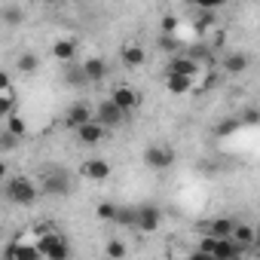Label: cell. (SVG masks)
I'll return each instance as SVG.
<instances>
[{"instance_id":"obj_1","label":"cell","mask_w":260,"mask_h":260,"mask_svg":"<svg viewBox=\"0 0 260 260\" xmlns=\"http://www.w3.org/2000/svg\"><path fill=\"white\" fill-rule=\"evenodd\" d=\"M4 193H7V199H10L13 205H34L37 196H40V187H37L28 175H16V178L7 181Z\"/></svg>"},{"instance_id":"obj_2","label":"cell","mask_w":260,"mask_h":260,"mask_svg":"<svg viewBox=\"0 0 260 260\" xmlns=\"http://www.w3.org/2000/svg\"><path fill=\"white\" fill-rule=\"evenodd\" d=\"M135 230H141V233H156L159 226H162V208L159 205H138L135 208V223H132Z\"/></svg>"},{"instance_id":"obj_3","label":"cell","mask_w":260,"mask_h":260,"mask_svg":"<svg viewBox=\"0 0 260 260\" xmlns=\"http://www.w3.org/2000/svg\"><path fill=\"white\" fill-rule=\"evenodd\" d=\"M144 166L153 169V172H166V169L175 166V150L166 147V144H153V147L144 150Z\"/></svg>"},{"instance_id":"obj_4","label":"cell","mask_w":260,"mask_h":260,"mask_svg":"<svg viewBox=\"0 0 260 260\" xmlns=\"http://www.w3.org/2000/svg\"><path fill=\"white\" fill-rule=\"evenodd\" d=\"M71 190H74V181L68 172H49L40 184V193H46V196H68Z\"/></svg>"},{"instance_id":"obj_5","label":"cell","mask_w":260,"mask_h":260,"mask_svg":"<svg viewBox=\"0 0 260 260\" xmlns=\"http://www.w3.org/2000/svg\"><path fill=\"white\" fill-rule=\"evenodd\" d=\"M122 116H125V113H122V110H119L110 98H107V101H101V104L92 110V119H98L104 128H116V125L122 122Z\"/></svg>"},{"instance_id":"obj_6","label":"cell","mask_w":260,"mask_h":260,"mask_svg":"<svg viewBox=\"0 0 260 260\" xmlns=\"http://www.w3.org/2000/svg\"><path fill=\"white\" fill-rule=\"evenodd\" d=\"M37 254L40 257H68L71 254V248H68V242L61 239V236H43L40 242H37Z\"/></svg>"},{"instance_id":"obj_7","label":"cell","mask_w":260,"mask_h":260,"mask_svg":"<svg viewBox=\"0 0 260 260\" xmlns=\"http://www.w3.org/2000/svg\"><path fill=\"white\" fill-rule=\"evenodd\" d=\"M245 251H248V248H242V245L233 242L230 236H226V239H214V245H211V257H214V260H239Z\"/></svg>"},{"instance_id":"obj_8","label":"cell","mask_w":260,"mask_h":260,"mask_svg":"<svg viewBox=\"0 0 260 260\" xmlns=\"http://www.w3.org/2000/svg\"><path fill=\"white\" fill-rule=\"evenodd\" d=\"M110 101H113L122 113H128V110H135V107L141 104V95H138L132 86H116L113 95H110Z\"/></svg>"},{"instance_id":"obj_9","label":"cell","mask_w":260,"mask_h":260,"mask_svg":"<svg viewBox=\"0 0 260 260\" xmlns=\"http://www.w3.org/2000/svg\"><path fill=\"white\" fill-rule=\"evenodd\" d=\"M80 175L83 178H89V181H107L110 178V162L107 159H86L83 162V169H80Z\"/></svg>"},{"instance_id":"obj_10","label":"cell","mask_w":260,"mask_h":260,"mask_svg":"<svg viewBox=\"0 0 260 260\" xmlns=\"http://www.w3.org/2000/svg\"><path fill=\"white\" fill-rule=\"evenodd\" d=\"M104 132H107V128H104L98 119H89V122L77 125V138H80V144H98V141L104 138Z\"/></svg>"},{"instance_id":"obj_11","label":"cell","mask_w":260,"mask_h":260,"mask_svg":"<svg viewBox=\"0 0 260 260\" xmlns=\"http://www.w3.org/2000/svg\"><path fill=\"white\" fill-rule=\"evenodd\" d=\"M80 68H83V74H86L89 83H101V80L107 77V61H104V58H95V55H92V58H86Z\"/></svg>"},{"instance_id":"obj_12","label":"cell","mask_w":260,"mask_h":260,"mask_svg":"<svg viewBox=\"0 0 260 260\" xmlns=\"http://www.w3.org/2000/svg\"><path fill=\"white\" fill-rule=\"evenodd\" d=\"M74 55H77V40H71V37L55 40V46H52V58H55V61L68 64V61H74Z\"/></svg>"},{"instance_id":"obj_13","label":"cell","mask_w":260,"mask_h":260,"mask_svg":"<svg viewBox=\"0 0 260 260\" xmlns=\"http://www.w3.org/2000/svg\"><path fill=\"white\" fill-rule=\"evenodd\" d=\"M190 61H196L199 68L202 64H217V58H214V52H211V46H205V43H196V46H187V52H184Z\"/></svg>"},{"instance_id":"obj_14","label":"cell","mask_w":260,"mask_h":260,"mask_svg":"<svg viewBox=\"0 0 260 260\" xmlns=\"http://www.w3.org/2000/svg\"><path fill=\"white\" fill-rule=\"evenodd\" d=\"M230 239L233 242H239L242 248H251V245H257V233H254V226H248V223H233V233H230Z\"/></svg>"},{"instance_id":"obj_15","label":"cell","mask_w":260,"mask_h":260,"mask_svg":"<svg viewBox=\"0 0 260 260\" xmlns=\"http://www.w3.org/2000/svg\"><path fill=\"white\" fill-rule=\"evenodd\" d=\"M166 86H169V92L172 95H184V92H190L193 89V77H187V74H166Z\"/></svg>"},{"instance_id":"obj_16","label":"cell","mask_w":260,"mask_h":260,"mask_svg":"<svg viewBox=\"0 0 260 260\" xmlns=\"http://www.w3.org/2000/svg\"><path fill=\"white\" fill-rule=\"evenodd\" d=\"M144 61H147V52H144V49H141L138 43H132V46H125V49H122V64H125V68L138 71V68H141Z\"/></svg>"},{"instance_id":"obj_17","label":"cell","mask_w":260,"mask_h":260,"mask_svg":"<svg viewBox=\"0 0 260 260\" xmlns=\"http://www.w3.org/2000/svg\"><path fill=\"white\" fill-rule=\"evenodd\" d=\"M248 64H251V58H248L245 52H230V55L223 58V71H226V74H245Z\"/></svg>"},{"instance_id":"obj_18","label":"cell","mask_w":260,"mask_h":260,"mask_svg":"<svg viewBox=\"0 0 260 260\" xmlns=\"http://www.w3.org/2000/svg\"><path fill=\"white\" fill-rule=\"evenodd\" d=\"M169 71H172V74H187V77H196V74H199V64H196V61H190L187 55H175V58L169 61Z\"/></svg>"},{"instance_id":"obj_19","label":"cell","mask_w":260,"mask_h":260,"mask_svg":"<svg viewBox=\"0 0 260 260\" xmlns=\"http://www.w3.org/2000/svg\"><path fill=\"white\" fill-rule=\"evenodd\" d=\"M89 119H92V107L80 101V104H74V107L68 110V119H64V122L77 128V125H83V122H89Z\"/></svg>"},{"instance_id":"obj_20","label":"cell","mask_w":260,"mask_h":260,"mask_svg":"<svg viewBox=\"0 0 260 260\" xmlns=\"http://www.w3.org/2000/svg\"><path fill=\"white\" fill-rule=\"evenodd\" d=\"M233 217H217V220H211L208 223V236H214V239H226L230 233H233Z\"/></svg>"},{"instance_id":"obj_21","label":"cell","mask_w":260,"mask_h":260,"mask_svg":"<svg viewBox=\"0 0 260 260\" xmlns=\"http://www.w3.org/2000/svg\"><path fill=\"white\" fill-rule=\"evenodd\" d=\"M64 83H68V86H89L83 68H80V64H71V61L64 64Z\"/></svg>"},{"instance_id":"obj_22","label":"cell","mask_w":260,"mask_h":260,"mask_svg":"<svg viewBox=\"0 0 260 260\" xmlns=\"http://www.w3.org/2000/svg\"><path fill=\"white\" fill-rule=\"evenodd\" d=\"M0 22H4V25H10V28H16V25H22V22H25V13H22L19 7L7 4L4 10H0Z\"/></svg>"},{"instance_id":"obj_23","label":"cell","mask_w":260,"mask_h":260,"mask_svg":"<svg viewBox=\"0 0 260 260\" xmlns=\"http://www.w3.org/2000/svg\"><path fill=\"white\" fill-rule=\"evenodd\" d=\"M16 68H19L22 74H34V71L40 68V58H37L34 52H22V55L16 58Z\"/></svg>"},{"instance_id":"obj_24","label":"cell","mask_w":260,"mask_h":260,"mask_svg":"<svg viewBox=\"0 0 260 260\" xmlns=\"http://www.w3.org/2000/svg\"><path fill=\"white\" fill-rule=\"evenodd\" d=\"M19 135H13L10 128H4V132H0V153H13L16 147H19Z\"/></svg>"},{"instance_id":"obj_25","label":"cell","mask_w":260,"mask_h":260,"mask_svg":"<svg viewBox=\"0 0 260 260\" xmlns=\"http://www.w3.org/2000/svg\"><path fill=\"white\" fill-rule=\"evenodd\" d=\"M239 125H242V119H239V116H230V119H223V122L214 128V135H217V138H226V135H233V132H236Z\"/></svg>"},{"instance_id":"obj_26","label":"cell","mask_w":260,"mask_h":260,"mask_svg":"<svg viewBox=\"0 0 260 260\" xmlns=\"http://www.w3.org/2000/svg\"><path fill=\"white\" fill-rule=\"evenodd\" d=\"M7 128H10L13 135H19V138H25V132H28L25 119H22V116H16V113H10V116H7Z\"/></svg>"},{"instance_id":"obj_27","label":"cell","mask_w":260,"mask_h":260,"mask_svg":"<svg viewBox=\"0 0 260 260\" xmlns=\"http://www.w3.org/2000/svg\"><path fill=\"white\" fill-rule=\"evenodd\" d=\"M156 43H159V49H166V52H178V49H181V40H178L175 34H169V31H162Z\"/></svg>"},{"instance_id":"obj_28","label":"cell","mask_w":260,"mask_h":260,"mask_svg":"<svg viewBox=\"0 0 260 260\" xmlns=\"http://www.w3.org/2000/svg\"><path fill=\"white\" fill-rule=\"evenodd\" d=\"M116 211H119V205H113V202H101V205L95 208V214H98L101 220H113V223H116Z\"/></svg>"},{"instance_id":"obj_29","label":"cell","mask_w":260,"mask_h":260,"mask_svg":"<svg viewBox=\"0 0 260 260\" xmlns=\"http://www.w3.org/2000/svg\"><path fill=\"white\" fill-rule=\"evenodd\" d=\"M16 110V98L10 92H0V116H10Z\"/></svg>"},{"instance_id":"obj_30","label":"cell","mask_w":260,"mask_h":260,"mask_svg":"<svg viewBox=\"0 0 260 260\" xmlns=\"http://www.w3.org/2000/svg\"><path fill=\"white\" fill-rule=\"evenodd\" d=\"M104 251H107V257H125V245H122L119 239H110Z\"/></svg>"},{"instance_id":"obj_31","label":"cell","mask_w":260,"mask_h":260,"mask_svg":"<svg viewBox=\"0 0 260 260\" xmlns=\"http://www.w3.org/2000/svg\"><path fill=\"white\" fill-rule=\"evenodd\" d=\"M116 223L132 226V223H135V208H119V211H116Z\"/></svg>"},{"instance_id":"obj_32","label":"cell","mask_w":260,"mask_h":260,"mask_svg":"<svg viewBox=\"0 0 260 260\" xmlns=\"http://www.w3.org/2000/svg\"><path fill=\"white\" fill-rule=\"evenodd\" d=\"M193 4H196L199 10H211V13H214L217 7H223V4H226V0H193Z\"/></svg>"},{"instance_id":"obj_33","label":"cell","mask_w":260,"mask_h":260,"mask_svg":"<svg viewBox=\"0 0 260 260\" xmlns=\"http://www.w3.org/2000/svg\"><path fill=\"white\" fill-rule=\"evenodd\" d=\"M175 28H178V22H175V16H166V19H162V31H169V34H175Z\"/></svg>"},{"instance_id":"obj_34","label":"cell","mask_w":260,"mask_h":260,"mask_svg":"<svg viewBox=\"0 0 260 260\" xmlns=\"http://www.w3.org/2000/svg\"><path fill=\"white\" fill-rule=\"evenodd\" d=\"M7 89H10V77L0 71V92H7Z\"/></svg>"},{"instance_id":"obj_35","label":"cell","mask_w":260,"mask_h":260,"mask_svg":"<svg viewBox=\"0 0 260 260\" xmlns=\"http://www.w3.org/2000/svg\"><path fill=\"white\" fill-rule=\"evenodd\" d=\"M245 122H257V113L254 110H245Z\"/></svg>"},{"instance_id":"obj_36","label":"cell","mask_w":260,"mask_h":260,"mask_svg":"<svg viewBox=\"0 0 260 260\" xmlns=\"http://www.w3.org/2000/svg\"><path fill=\"white\" fill-rule=\"evenodd\" d=\"M4 178H7V162L0 159V181H4Z\"/></svg>"},{"instance_id":"obj_37","label":"cell","mask_w":260,"mask_h":260,"mask_svg":"<svg viewBox=\"0 0 260 260\" xmlns=\"http://www.w3.org/2000/svg\"><path fill=\"white\" fill-rule=\"evenodd\" d=\"M34 4H46V0H34Z\"/></svg>"},{"instance_id":"obj_38","label":"cell","mask_w":260,"mask_h":260,"mask_svg":"<svg viewBox=\"0 0 260 260\" xmlns=\"http://www.w3.org/2000/svg\"><path fill=\"white\" fill-rule=\"evenodd\" d=\"M46 4H58V0H46Z\"/></svg>"}]
</instances>
